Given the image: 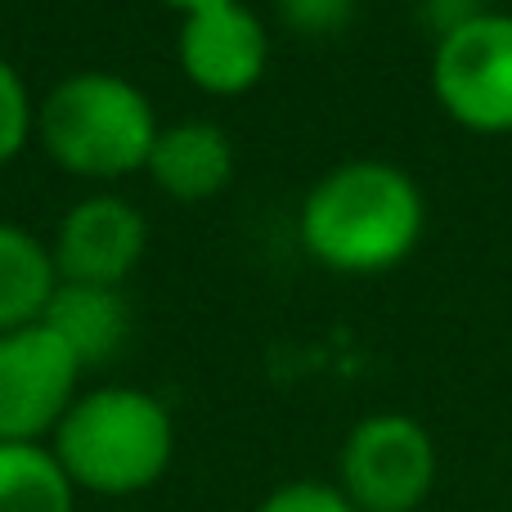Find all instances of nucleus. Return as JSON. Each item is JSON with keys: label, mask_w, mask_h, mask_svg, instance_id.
<instances>
[{"label": "nucleus", "mask_w": 512, "mask_h": 512, "mask_svg": "<svg viewBox=\"0 0 512 512\" xmlns=\"http://www.w3.org/2000/svg\"><path fill=\"white\" fill-rule=\"evenodd\" d=\"M59 288L50 243L27 234L23 225L0 221V333L41 324Z\"/></svg>", "instance_id": "9b49d317"}, {"label": "nucleus", "mask_w": 512, "mask_h": 512, "mask_svg": "<svg viewBox=\"0 0 512 512\" xmlns=\"http://www.w3.org/2000/svg\"><path fill=\"white\" fill-rule=\"evenodd\" d=\"M436 472L432 432L409 414L360 418L337 454V490L355 512H418L436 490Z\"/></svg>", "instance_id": "20e7f679"}, {"label": "nucleus", "mask_w": 512, "mask_h": 512, "mask_svg": "<svg viewBox=\"0 0 512 512\" xmlns=\"http://www.w3.org/2000/svg\"><path fill=\"white\" fill-rule=\"evenodd\" d=\"M41 324L77 355L81 369L113 360L131 333L122 288H95V283H59Z\"/></svg>", "instance_id": "9d476101"}, {"label": "nucleus", "mask_w": 512, "mask_h": 512, "mask_svg": "<svg viewBox=\"0 0 512 512\" xmlns=\"http://www.w3.org/2000/svg\"><path fill=\"white\" fill-rule=\"evenodd\" d=\"M158 113L117 72H72L36 104V140L54 167L81 180H122L149 167Z\"/></svg>", "instance_id": "7ed1b4c3"}, {"label": "nucleus", "mask_w": 512, "mask_h": 512, "mask_svg": "<svg viewBox=\"0 0 512 512\" xmlns=\"http://www.w3.org/2000/svg\"><path fill=\"white\" fill-rule=\"evenodd\" d=\"M32 131H36V108H32V95H27V81L0 54V167H9L27 149Z\"/></svg>", "instance_id": "ddd939ff"}, {"label": "nucleus", "mask_w": 512, "mask_h": 512, "mask_svg": "<svg viewBox=\"0 0 512 512\" xmlns=\"http://www.w3.org/2000/svg\"><path fill=\"white\" fill-rule=\"evenodd\" d=\"M167 9H180V14H198V9H212V5H230V0H158Z\"/></svg>", "instance_id": "f3484780"}, {"label": "nucleus", "mask_w": 512, "mask_h": 512, "mask_svg": "<svg viewBox=\"0 0 512 512\" xmlns=\"http://www.w3.org/2000/svg\"><path fill=\"white\" fill-rule=\"evenodd\" d=\"M149 225L140 207L117 194H90L59 221L50 243L59 283H95V288H122L131 270L144 261Z\"/></svg>", "instance_id": "0eeeda50"}, {"label": "nucleus", "mask_w": 512, "mask_h": 512, "mask_svg": "<svg viewBox=\"0 0 512 512\" xmlns=\"http://www.w3.org/2000/svg\"><path fill=\"white\" fill-rule=\"evenodd\" d=\"M77 495L45 441L0 445V512H77Z\"/></svg>", "instance_id": "f8f14e48"}, {"label": "nucleus", "mask_w": 512, "mask_h": 512, "mask_svg": "<svg viewBox=\"0 0 512 512\" xmlns=\"http://www.w3.org/2000/svg\"><path fill=\"white\" fill-rule=\"evenodd\" d=\"M54 459L86 495L126 499L158 486L176 459V423L153 391H81L50 436Z\"/></svg>", "instance_id": "f03ea898"}, {"label": "nucleus", "mask_w": 512, "mask_h": 512, "mask_svg": "<svg viewBox=\"0 0 512 512\" xmlns=\"http://www.w3.org/2000/svg\"><path fill=\"white\" fill-rule=\"evenodd\" d=\"M279 18L297 36H337L351 27L355 0H279Z\"/></svg>", "instance_id": "2eb2a0df"}, {"label": "nucleus", "mask_w": 512, "mask_h": 512, "mask_svg": "<svg viewBox=\"0 0 512 512\" xmlns=\"http://www.w3.org/2000/svg\"><path fill=\"white\" fill-rule=\"evenodd\" d=\"M252 512H355V504L337 490V481H288L270 490Z\"/></svg>", "instance_id": "4468645a"}, {"label": "nucleus", "mask_w": 512, "mask_h": 512, "mask_svg": "<svg viewBox=\"0 0 512 512\" xmlns=\"http://www.w3.org/2000/svg\"><path fill=\"white\" fill-rule=\"evenodd\" d=\"M427 203L405 167L355 158L310 185L297 216L301 248L333 274L396 270L418 248Z\"/></svg>", "instance_id": "f257e3e1"}, {"label": "nucleus", "mask_w": 512, "mask_h": 512, "mask_svg": "<svg viewBox=\"0 0 512 512\" xmlns=\"http://www.w3.org/2000/svg\"><path fill=\"white\" fill-rule=\"evenodd\" d=\"M481 14H490L486 0H423V23L432 27L436 41L459 32V27H468V23H477Z\"/></svg>", "instance_id": "dca6fc26"}, {"label": "nucleus", "mask_w": 512, "mask_h": 512, "mask_svg": "<svg viewBox=\"0 0 512 512\" xmlns=\"http://www.w3.org/2000/svg\"><path fill=\"white\" fill-rule=\"evenodd\" d=\"M176 59L185 77L207 95H248L270 63V32L248 9V0L185 14L176 32Z\"/></svg>", "instance_id": "6e6552de"}, {"label": "nucleus", "mask_w": 512, "mask_h": 512, "mask_svg": "<svg viewBox=\"0 0 512 512\" xmlns=\"http://www.w3.org/2000/svg\"><path fill=\"white\" fill-rule=\"evenodd\" d=\"M144 176L176 203H203L234 180V144L216 122H198V117L162 126Z\"/></svg>", "instance_id": "1a4fd4ad"}, {"label": "nucleus", "mask_w": 512, "mask_h": 512, "mask_svg": "<svg viewBox=\"0 0 512 512\" xmlns=\"http://www.w3.org/2000/svg\"><path fill=\"white\" fill-rule=\"evenodd\" d=\"M432 95L472 135H512V14H481L432 50Z\"/></svg>", "instance_id": "39448f33"}, {"label": "nucleus", "mask_w": 512, "mask_h": 512, "mask_svg": "<svg viewBox=\"0 0 512 512\" xmlns=\"http://www.w3.org/2000/svg\"><path fill=\"white\" fill-rule=\"evenodd\" d=\"M81 364L45 324L0 333V445L50 441L81 396Z\"/></svg>", "instance_id": "423d86ee"}]
</instances>
